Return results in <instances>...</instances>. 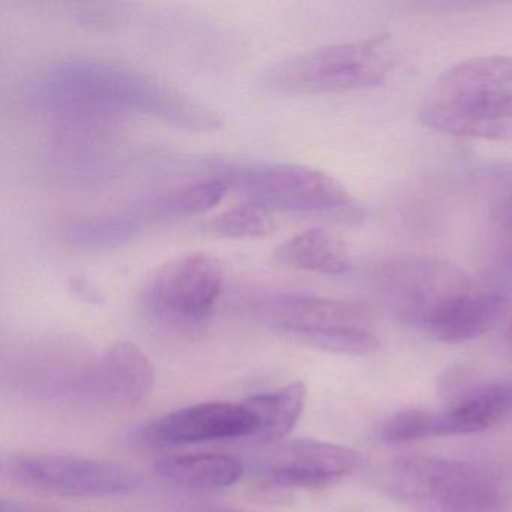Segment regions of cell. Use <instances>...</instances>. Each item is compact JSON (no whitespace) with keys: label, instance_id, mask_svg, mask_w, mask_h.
Listing matches in <instances>:
<instances>
[{"label":"cell","instance_id":"cell-1","mask_svg":"<svg viewBox=\"0 0 512 512\" xmlns=\"http://www.w3.org/2000/svg\"><path fill=\"white\" fill-rule=\"evenodd\" d=\"M34 91L64 124L107 122L121 113H139L197 133H211L223 125L211 107L121 62L85 56L64 59L38 76Z\"/></svg>","mask_w":512,"mask_h":512},{"label":"cell","instance_id":"cell-2","mask_svg":"<svg viewBox=\"0 0 512 512\" xmlns=\"http://www.w3.org/2000/svg\"><path fill=\"white\" fill-rule=\"evenodd\" d=\"M419 119L449 136L512 140V56H484L449 68Z\"/></svg>","mask_w":512,"mask_h":512},{"label":"cell","instance_id":"cell-3","mask_svg":"<svg viewBox=\"0 0 512 512\" xmlns=\"http://www.w3.org/2000/svg\"><path fill=\"white\" fill-rule=\"evenodd\" d=\"M395 53L385 35L299 53L263 73L268 91L287 95L344 94L376 88L388 79Z\"/></svg>","mask_w":512,"mask_h":512},{"label":"cell","instance_id":"cell-4","mask_svg":"<svg viewBox=\"0 0 512 512\" xmlns=\"http://www.w3.org/2000/svg\"><path fill=\"white\" fill-rule=\"evenodd\" d=\"M257 316L281 337L341 355H370L380 341L367 311L355 302L304 293H277L257 305Z\"/></svg>","mask_w":512,"mask_h":512},{"label":"cell","instance_id":"cell-5","mask_svg":"<svg viewBox=\"0 0 512 512\" xmlns=\"http://www.w3.org/2000/svg\"><path fill=\"white\" fill-rule=\"evenodd\" d=\"M391 476L395 496L416 512H496L502 500L494 473L464 461L410 458Z\"/></svg>","mask_w":512,"mask_h":512},{"label":"cell","instance_id":"cell-6","mask_svg":"<svg viewBox=\"0 0 512 512\" xmlns=\"http://www.w3.org/2000/svg\"><path fill=\"white\" fill-rule=\"evenodd\" d=\"M368 283L395 313L424 326L476 287L454 263L422 256L379 260L371 266Z\"/></svg>","mask_w":512,"mask_h":512},{"label":"cell","instance_id":"cell-7","mask_svg":"<svg viewBox=\"0 0 512 512\" xmlns=\"http://www.w3.org/2000/svg\"><path fill=\"white\" fill-rule=\"evenodd\" d=\"M223 289L220 260L211 254L190 253L155 272L143 292V305L157 322L188 331L208 320Z\"/></svg>","mask_w":512,"mask_h":512},{"label":"cell","instance_id":"cell-8","mask_svg":"<svg viewBox=\"0 0 512 512\" xmlns=\"http://www.w3.org/2000/svg\"><path fill=\"white\" fill-rule=\"evenodd\" d=\"M232 190L269 211L334 214L352 208L349 191L328 173L298 164H257L227 173Z\"/></svg>","mask_w":512,"mask_h":512},{"label":"cell","instance_id":"cell-9","mask_svg":"<svg viewBox=\"0 0 512 512\" xmlns=\"http://www.w3.org/2000/svg\"><path fill=\"white\" fill-rule=\"evenodd\" d=\"M5 478L61 497H112L131 493L139 479L109 461L70 454H14L2 463Z\"/></svg>","mask_w":512,"mask_h":512},{"label":"cell","instance_id":"cell-10","mask_svg":"<svg viewBox=\"0 0 512 512\" xmlns=\"http://www.w3.org/2000/svg\"><path fill=\"white\" fill-rule=\"evenodd\" d=\"M355 449L316 439L274 443L254 460L257 481L272 487H319L331 484L361 466Z\"/></svg>","mask_w":512,"mask_h":512},{"label":"cell","instance_id":"cell-11","mask_svg":"<svg viewBox=\"0 0 512 512\" xmlns=\"http://www.w3.org/2000/svg\"><path fill=\"white\" fill-rule=\"evenodd\" d=\"M154 382L146 353L130 341H119L92 359L71 401L94 409H127L145 400Z\"/></svg>","mask_w":512,"mask_h":512},{"label":"cell","instance_id":"cell-12","mask_svg":"<svg viewBox=\"0 0 512 512\" xmlns=\"http://www.w3.org/2000/svg\"><path fill=\"white\" fill-rule=\"evenodd\" d=\"M257 430L259 421L247 400L208 401L155 419L146 427L143 437L154 446H179L256 437Z\"/></svg>","mask_w":512,"mask_h":512},{"label":"cell","instance_id":"cell-13","mask_svg":"<svg viewBox=\"0 0 512 512\" xmlns=\"http://www.w3.org/2000/svg\"><path fill=\"white\" fill-rule=\"evenodd\" d=\"M94 358L71 341H35L14 353L8 377L35 397L71 401L77 385Z\"/></svg>","mask_w":512,"mask_h":512},{"label":"cell","instance_id":"cell-14","mask_svg":"<svg viewBox=\"0 0 512 512\" xmlns=\"http://www.w3.org/2000/svg\"><path fill=\"white\" fill-rule=\"evenodd\" d=\"M512 413V383H491L461 395L442 412H431V439L479 433Z\"/></svg>","mask_w":512,"mask_h":512},{"label":"cell","instance_id":"cell-15","mask_svg":"<svg viewBox=\"0 0 512 512\" xmlns=\"http://www.w3.org/2000/svg\"><path fill=\"white\" fill-rule=\"evenodd\" d=\"M506 308L508 296L505 293L475 287L437 316L427 328L443 343H466L494 328Z\"/></svg>","mask_w":512,"mask_h":512},{"label":"cell","instance_id":"cell-16","mask_svg":"<svg viewBox=\"0 0 512 512\" xmlns=\"http://www.w3.org/2000/svg\"><path fill=\"white\" fill-rule=\"evenodd\" d=\"M274 262L295 271L320 275H346L353 260L346 244L325 229H308L286 239L274 251Z\"/></svg>","mask_w":512,"mask_h":512},{"label":"cell","instance_id":"cell-17","mask_svg":"<svg viewBox=\"0 0 512 512\" xmlns=\"http://www.w3.org/2000/svg\"><path fill=\"white\" fill-rule=\"evenodd\" d=\"M155 472L170 484L190 490L232 487L244 476L238 457L218 452L166 455L155 463Z\"/></svg>","mask_w":512,"mask_h":512},{"label":"cell","instance_id":"cell-18","mask_svg":"<svg viewBox=\"0 0 512 512\" xmlns=\"http://www.w3.org/2000/svg\"><path fill=\"white\" fill-rule=\"evenodd\" d=\"M307 401V386L302 382H292L271 392L251 395L247 398L259 421V439L274 442L283 439L293 430Z\"/></svg>","mask_w":512,"mask_h":512},{"label":"cell","instance_id":"cell-19","mask_svg":"<svg viewBox=\"0 0 512 512\" xmlns=\"http://www.w3.org/2000/svg\"><path fill=\"white\" fill-rule=\"evenodd\" d=\"M140 232L142 221L136 215H94L71 221L62 230V239L74 250L100 251L127 244Z\"/></svg>","mask_w":512,"mask_h":512},{"label":"cell","instance_id":"cell-20","mask_svg":"<svg viewBox=\"0 0 512 512\" xmlns=\"http://www.w3.org/2000/svg\"><path fill=\"white\" fill-rule=\"evenodd\" d=\"M232 190L226 176L199 179L160 194L146 205L145 211L154 217L181 218L205 214L223 202Z\"/></svg>","mask_w":512,"mask_h":512},{"label":"cell","instance_id":"cell-21","mask_svg":"<svg viewBox=\"0 0 512 512\" xmlns=\"http://www.w3.org/2000/svg\"><path fill=\"white\" fill-rule=\"evenodd\" d=\"M205 227L217 238L257 239L271 235L275 221L268 208L245 200L209 220Z\"/></svg>","mask_w":512,"mask_h":512},{"label":"cell","instance_id":"cell-22","mask_svg":"<svg viewBox=\"0 0 512 512\" xmlns=\"http://www.w3.org/2000/svg\"><path fill=\"white\" fill-rule=\"evenodd\" d=\"M382 437L388 443H410L430 439V412L404 410L383 425Z\"/></svg>","mask_w":512,"mask_h":512},{"label":"cell","instance_id":"cell-23","mask_svg":"<svg viewBox=\"0 0 512 512\" xmlns=\"http://www.w3.org/2000/svg\"><path fill=\"white\" fill-rule=\"evenodd\" d=\"M0 512H67L41 503L23 502L17 499H2Z\"/></svg>","mask_w":512,"mask_h":512},{"label":"cell","instance_id":"cell-24","mask_svg":"<svg viewBox=\"0 0 512 512\" xmlns=\"http://www.w3.org/2000/svg\"><path fill=\"white\" fill-rule=\"evenodd\" d=\"M499 226L512 250V196L502 203L499 209Z\"/></svg>","mask_w":512,"mask_h":512},{"label":"cell","instance_id":"cell-25","mask_svg":"<svg viewBox=\"0 0 512 512\" xmlns=\"http://www.w3.org/2000/svg\"><path fill=\"white\" fill-rule=\"evenodd\" d=\"M188 512H250L244 509L223 508V506H206V508L191 509Z\"/></svg>","mask_w":512,"mask_h":512},{"label":"cell","instance_id":"cell-26","mask_svg":"<svg viewBox=\"0 0 512 512\" xmlns=\"http://www.w3.org/2000/svg\"><path fill=\"white\" fill-rule=\"evenodd\" d=\"M511 335H512V331H511Z\"/></svg>","mask_w":512,"mask_h":512}]
</instances>
